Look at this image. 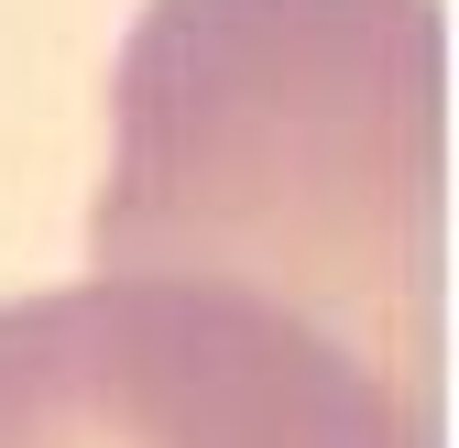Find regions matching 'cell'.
<instances>
[{
  "mask_svg": "<svg viewBox=\"0 0 459 448\" xmlns=\"http://www.w3.org/2000/svg\"><path fill=\"white\" fill-rule=\"evenodd\" d=\"M99 273L208 285L437 394V0H143Z\"/></svg>",
  "mask_w": 459,
  "mask_h": 448,
  "instance_id": "cell-1",
  "label": "cell"
},
{
  "mask_svg": "<svg viewBox=\"0 0 459 448\" xmlns=\"http://www.w3.org/2000/svg\"><path fill=\"white\" fill-rule=\"evenodd\" d=\"M0 448H437L339 340L208 285L88 273L0 306Z\"/></svg>",
  "mask_w": 459,
  "mask_h": 448,
  "instance_id": "cell-2",
  "label": "cell"
}]
</instances>
